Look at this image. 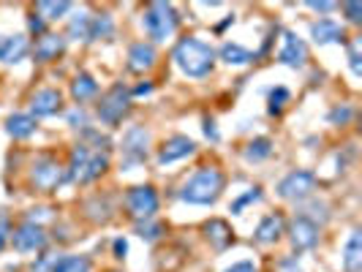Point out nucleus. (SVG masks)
Masks as SVG:
<instances>
[{
  "label": "nucleus",
  "instance_id": "obj_1",
  "mask_svg": "<svg viewBox=\"0 0 362 272\" xmlns=\"http://www.w3.org/2000/svg\"><path fill=\"white\" fill-rule=\"evenodd\" d=\"M175 63L185 76H194V79H202L213 71V60H216V52L210 44H204L199 38H182L180 44L175 47Z\"/></svg>",
  "mask_w": 362,
  "mask_h": 272
},
{
  "label": "nucleus",
  "instance_id": "obj_2",
  "mask_svg": "<svg viewBox=\"0 0 362 272\" xmlns=\"http://www.w3.org/2000/svg\"><path fill=\"white\" fill-rule=\"evenodd\" d=\"M223 191V172L216 166H202L191 180L182 185L180 199L188 204H216Z\"/></svg>",
  "mask_w": 362,
  "mask_h": 272
},
{
  "label": "nucleus",
  "instance_id": "obj_3",
  "mask_svg": "<svg viewBox=\"0 0 362 272\" xmlns=\"http://www.w3.org/2000/svg\"><path fill=\"white\" fill-rule=\"evenodd\" d=\"M109 166L107 153H101V147L76 145L71 150V163H69V180L74 182H93L98 175H104Z\"/></svg>",
  "mask_w": 362,
  "mask_h": 272
},
{
  "label": "nucleus",
  "instance_id": "obj_4",
  "mask_svg": "<svg viewBox=\"0 0 362 272\" xmlns=\"http://www.w3.org/2000/svg\"><path fill=\"white\" fill-rule=\"evenodd\" d=\"M177 11H175V6H169V3H150L145 11V28L150 38H156V41H166V38L172 36L175 30H177Z\"/></svg>",
  "mask_w": 362,
  "mask_h": 272
},
{
  "label": "nucleus",
  "instance_id": "obj_5",
  "mask_svg": "<svg viewBox=\"0 0 362 272\" xmlns=\"http://www.w3.org/2000/svg\"><path fill=\"white\" fill-rule=\"evenodd\" d=\"M313 188H316V175L308 169H297L278 182V196L289 201H305L313 194Z\"/></svg>",
  "mask_w": 362,
  "mask_h": 272
},
{
  "label": "nucleus",
  "instance_id": "obj_6",
  "mask_svg": "<svg viewBox=\"0 0 362 272\" xmlns=\"http://www.w3.org/2000/svg\"><path fill=\"white\" fill-rule=\"evenodd\" d=\"M128 109H131V93H128V88H123V85H115V88L101 98V104H98V117H101L107 126H117L128 114Z\"/></svg>",
  "mask_w": 362,
  "mask_h": 272
},
{
  "label": "nucleus",
  "instance_id": "obj_7",
  "mask_svg": "<svg viewBox=\"0 0 362 272\" xmlns=\"http://www.w3.org/2000/svg\"><path fill=\"white\" fill-rule=\"evenodd\" d=\"M126 207L139 223L150 220V218L158 213V194H156V188L153 185H136V188H131L126 196Z\"/></svg>",
  "mask_w": 362,
  "mask_h": 272
},
{
  "label": "nucleus",
  "instance_id": "obj_8",
  "mask_svg": "<svg viewBox=\"0 0 362 272\" xmlns=\"http://www.w3.org/2000/svg\"><path fill=\"white\" fill-rule=\"evenodd\" d=\"M30 180L38 191H54L60 182L66 180V172L54 158H38L30 169Z\"/></svg>",
  "mask_w": 362,
  "mask_h": 272
},
{
  "label": "nucleus",
  "instance_id": "obj_9",
  "mask_svg": "<svg viewBox=\"0 0 362 272\" xmlns=\"http://www.w3.org/2000/svg\"><path fill=\"white\" fill-rule=\"evenodd\" d=\"M147 145H150V134H147L142 126H134L126 131L123 136V158H126V166H134V163H142L147 158Z\"/></svg>",
  "mask_w": 362,
  "mask_h": 272
},
{
  "label": "nucleus",
  "instance_id": "obj_10",
  "mask_svg": "<svg viewBox=\"0 0 362 272\" xmlns=\"http://www.w3.org/2000/svg\"><path fill=\"white\" fill-rule=\"evenodd\" d=\"M316 242H319V223L300 213L291 223V245L297 251H310L316 248Z\"/></svg>",
  "mask_w": 362,
  "mask_h": 272
},
{
  "label": "nucleus",
  "instance_id": "obj_11",
  "mask_svg": "<svg viewBox=\"0 0 362 272\" xmlns=\"http://www.w3.org/2000/svg\"><path fill=\"white\" fill-rule=\"evenodd\" d=\"M11 242H14V248L22 251V254H30V251H41L44 245H47V235H44V229L38 226V223H22L17 232L11 235Z\"/></svg>",
  "mask_w": 362,
  "mask_h": 272
},
{
  "label": "nucleus",
  "instance_id": "obj_12",
  "mask_svg": "<svg viewBox=\"0 0 362 272\" xmlns=\"http://www.w3.org/2000/svg\"><path fill=\"white\" fill-rule=\"evenodd\" d=\"M197 150L194 145V139H188V136H172V139H166L161 147V153H158V163L166 166V163H175L185 158V155H191Z\"/></svg>",
  "mask_w": 362,
  "mask_h": 272
},
{
  "label": "nucleus",
  "instance_id": "obj_13",
  "mask_svg": "<svg viewBox=\"0 0 362 272\" xmlns=\"http://www.w3.org/2000/svg\"><path fill=\"white\" fill-rule=\"evenodd\" d=\"M308 60V47L303 44V38L294 33H284V49H281V63L289 69H300Z\"/></svg>",
  "mask_w": 362,
  "mask_h": 272
},
{
  "label": "nucleus",
  "instance_id": "obj_14",
  "mask_svg": "<svg viewBox=\"0 0 362 272\" xmlns=\"http://www.w3.org/2000/svg\"><path fill=\"white\" fill-rule=\"evenodd\" d=\"M153 66H156V47H153V44L139 41V44H134V47L128 49V69L134 73H145V71H150Z\"/></svg>",
  "mask_w": 362,
  "mask_h": 272
},
{
  "label": "nucleus",
  "instance_id": "obj_15",
  "mask_svg": "<svg viewBox=\"0 0 362 272\" xmlns=\"http://www.w3.org/2000/svg\"><path fill=\"white\" fill-rule=\"evenodd\" d=\"M310 38L316 44H344L346 33L335 19H319V22L310 25Z\"/></svg>",
  "mask_w": 362,
  "mask_h": 272
},
{
  "label": "nucleus",
  "instance_id": "obj_16",
  "mask_svg": "<svg viewBox=\"0 0 362 272\" xmlns=\"http://www.w3.org/2000/svg\"><path fill=\"white\" fill-rule=\"evenodd\" d=\"M63 49H66V38L54 36V33H44L33 47V57L38 63H49V60H57V54H63Z\"/></svg>",
  "mask_w": 362,
  "mask_h": 272
},
{
  "label": "nucleus",
  "instance_id": "obj_17",
  "mask_svg": "<svg viewBox=\"0 0 362 272\" xmlns=\"http://www.w3.org/2000/svg\"><path fill=\"white\" fill-rule=\"evenodd\" d=\"M60 93L54 90V88H44V90H38L33 95V101H30V109H33V117H49L54 114L57 109H60Z\"/></svg>",
  "mask_w": 362,
  "mask_h": 272
},
{
  "label": "nucleus",
  "instance_id": "obj_18",
  "mask_svg": "<svg viewBox=\"0 0 362 272\" xmlns=\"http://www.w3.org/2000/svg\"><path fill=\"white\" fill-rule=\"evenodd\" d=\"M204 235H207V240L213 242L216 251H223V248H229V245L235 242V235H232L229 223L221 220V218H213V220L204 223Z\"/></svg>",
  "mask_w": 362,
  "mask_h": 272
},
{
  "label": "nucleus",
  "instance_id": "obj_19",
  "mask_svg": "<svg viewBox=\"0 0 362 272\" xmlns=\"http://www.w3.org/2000/svg\"><path fill=\"white\" fill-rule=\"evenodd\" d=\"M36 128H38V123L33 114L17 112V114H11V117L6 120V131H8V136H14V139H28V136H33Z\"/></svg>",
  "mask_w": 362,
  "mask_h": 272
},
{
  "label": "nucleus",
  "instance_id": "obj_20",
  "mask_svg": "<svg viewBox=\"0 0 362 272\" xmlns=\"http://www.w3.org/2000/svg\"><path fill=\"white\" fill-rule=\"evenodd\" d=\"M344 270L346 272H360L362 270V232L354 229L349 242L344 248Z\"/></svg>",
  "mask_w": 362,
  "mask_h": 272
},
{
  "label": "nucleus",
  "instance_id": "obj_21",
  "mask_svg": "<svg viewBox=\"0 0 362 272\" xmlns=\"http://www.w3.org/2000/svg\"><path fill=\"white\" fill-rule=\"evenodd\" d=\"M284 235V218L281 215H267L259 226H256V242L262 245H270V242H278Z\"/></svg>",
  "mask_w": 362,
  "mask_h": 272
},
{
  "label": "nucleus",
  "instance_id": "obj_22",
  "mask_svg": "<svg viewBox=\"0 0 362 272\" xmlns=\"http://www.w3.org/2000/svg\"><path fill=\"white\" fill-rule=\"evenodd\" d=\"M30 49L28 38L25 36H6V47H3V54H0V63H19Z\"/></svg>",
  "mask_w": 362,
  "mask_h": 272
},
{
  "label": "nucleus",
  "instance_id": "obj_23",
  "mask_svg": "<svg viewBox=\"0 0 362 272\" xmlns=\"http://www.w3.org/2000/svg\"><path fill=\"white\" fill-rule=\"evenodd\" d=\"M218 54H221V60L229 63V66H245V63L256 60V54H251L245 47H240V44H232V41H226Z\"/></svg>",
  "mask_w": 362,
  "mask_h": 272
},
{
  "label": "nucleus",
  "instance_id": "obj_24",
  "mask_svg": "<svg viewBox=\"0 0 362 272\" xmlns=\"http://www.w3.org/2000/svg\"><path fill=\"white\" fill-rule=\"evenodd\" d=\"M95 93H98V82L93 79L90 73H79L71 82V95H74V101H79V104L93 98Z\"/></svg>",
  "mask_w": 362,
  "mask_h": 272
},
{
  "label": "nucleus",
  "instance_id": "obj_25",
  "mask_svg": "<svg viewBox=\"0 0 362 272\" xmlns=\"http://www.w3.org/2000/svg\"><path fill=\"white\" fill-rule=\"evenodd\" d=\"M93 261L88 256H57L52 272H90Z\"/></svg>",
  "mask_w": 362,
  "mask_h": 272
},
{
  "label": "nucleus",
  "instance_id": "obj_26",
  "mask_svg": "<svg viewBox=\"0 0 362 272\" xmlns=\"http://www.w3.org/2000/svg\"><path fill=\"white\" fill-rule=\"evenodd\" d=\"M272 155V142L267 139V136H259V139H254L251 145L245 147V161H264V158H270Z\"/></svg>",
  "mask_w": 362,
  "mask_h": 272
},
{
  "label": "nucleus",
  "instance_id": "obj_27",
  "mask_svg": "<svg viewBox=\"0 0 362 272\" xmlns=\"http://www.w3.org/2000/svg\"><path fill=\"white\" fill-rule=\"evenodd\" d=\"M90 14L88 11H82V14H76L71 19V25H69V36L74 41H90Z\"/></svg>",
  "mask_w": 362,
  "mask_h": 272
},
{
  "label": "nucleus",
  "instance_id": "obj_28",
  "mask_svg": "<svg viewBox=\"0 0 362 272\" xmlns=\"http://www.w3.org/2000/svg\"><path fill=\"white\" fill-rule=\"evenodd\" d=\"M69 8H71V3H66V0H60V3L41 0V3H36V11L41 19H60L63 14H69Z\"/></svg>",
  "mask_w": 362,
  "mask_h": 272
},
{
  "label": "nucleus",
  "instance_id": "obj_29",
  "mask_svg": "<svg viewBox=\"0 0 362 272\" xmlns=\"http://www.w3.org/2000/svg\"><path fill=\"white\" fill-rule=\"evenodd\" d=\"M112 33H115V25H112L109 14H98L90 19V41L93 38H109Z\"/></svg>",
  "mask_w": 362,
  "mask_h": 272
},
{
  "label": "nucleus",
  "instance_id": "obj_30",
  "mask_svg": "<svg viewBox=\"0 0 362 272\" xmlns=\"http://www.w3.org/2000/svg\"><path fill=\"white\" fill-rule=\"evenodd\" d=\"M360 49H362V41L360 38H354L351 44H349V66H351V71L360 76L362 73V54H360Z\"/></svg>",
  "mask_w": 362,
  "mask_h": 272
},
{
  "label": "nucleus",
  "instance_id": "obj_31",
  "mask_svg": "<svg viewBox=\"0 0 362 272\" xmlns=\"http://www.w3.org/2000/svg\"><path fill=\"white\" fill-rule=\"evenodd\" d=\"M286 101H289V90H286V88H272L270 90V114H278Z\"/></svg>",
  "mask_w": 362,
  "mask_h": 272
},
{
  "label": "nucleus",
  "instance_id": "obj_32",
  "mask_svg": "<svg viewBox=\"0 0 362 272\" xmlns=\"http://www.w3.org/2000/svg\"><path fill=\"white\" fill-rule=\"evenodd\" d=\"M259 199H262V191H259V188H251L248 194H243L240 199L232 201V213H243V210H245L251 201H259Z\"/></svg>",
  "mask_w": 362,
  "mask_h": 272
},
{
  "label": "nucleus",
  "instance_id": "obj_33",
  "mask_svg": "<svg viewBox=\"0 0 362 272\" xmlns=\"http://www.w3.org/2000/svg\"><path fill=\"white\" fill-rule=\"evenodd\" d=\"M163 232L161 223H150V220H145V223H136V235L142 237V240H158V235Z\"/></svg>",
  "mask_w": 362,
  "mask_h": 272
},
{
  "label": "nucleus",
  "instance_id": "obj_34",
  "mask_svg": "<svg viewBox=\"0 0 362 272\" xmlns=\"http://www.w3.org/2000/svg\"><path fill=\"white\" fill-rule=\"evenodd\" d=\"M351 114H354V109L351 107H338L329 112V123H335V126H344L351 120Z\"/></svg>",
  "mask_w": 362,
  "mask_h": 272
},
{
  "label": "nucleus",
  "instance_id": "obj_35",
  "mask_svg": "<svg viewBox=\"0 0 362 272\" xmlns=\"http://www.w3.org/2000/svg\"><path fill=\"white\" fill-rule=\"evenodd\" d=\"M54 261H57V254H49V256H41L36 264H33V272H52Z\"/></svg>",
  "mask_w": 362,
  "mask_h": 272
},
{
  "label": "nucleus",
  "instance_id": "obj_36",
  "mask_svg": "<svg viewBox=\"0 0 362 272\" xmlns=\"http://www.w3.org/2000/svg\"><path fill=\"white\" fill-rule=\"evenodd\" d=\"M344 11L349 22H360L362 19V6L360 3H344Z\"/></svg>",
  "mask_w": 362,
  "mask_h": 272
},
{
  "label": "nucleus",
  "instance_id": "obj_37",
  "mask_svg": "<svg viewBox=\"0 0 362 272\" xmlns=\"http://www.w3.org/2000/svg\"><path fill=\"white\" fill-rule=\"evenodd\" d=\"M28 28H30V33H36V36H44V33H47V25H44V19L38 17V14H33V17H30Z\"/></svg>",
  "mask_w": 362,
  "mask_h": 272
},
{
  "label": "nucleus",
  "instance_id": "obj_38",
  "mask_svg": "<svg viewBox=\"0 0 362 272\" xmlns=\"http://www.w3.org/2000/svg\"><path fill=\"white\" fill-rule=\"evenodd\" d=\"M223 272H256V264L254 261H237V264L226 267Z\"/></svg>",
  "mask_w": 362,
  "mask_h": 272
},
{
  "label": "nucleus",
  "instance_id": "obj_39",
  "mask_svg": "<svg viewBox=\"0 0 362 272\" xmlns=\"http://www.w3.org/2000/svg\"><path fill=\"white\" fill-rule=\"evenodd\" d=\"M308 8H313V11H322V14H327V11H332L335 8V3H329V0H310L308 3Z\"/></svg>",
  "mask_w": 362,
  "mask_h": 272
},
{
  "label": "nucleus",
  "instance_id": "obj_40",
  "mask_svg": "<svg viewBox=\"0 0 362 272\" xmlns=\"http://www.w3.org/2000/svg\"><path fill=\"white\" fill-rule=\"evenodd\" d=\"M69 123L76 128H82V126H88V117H85V112H79V109H74L71 114H69Z\"/></svg>",
  "mask_w": 362,
  "mask_h": 272
},
{
  "label": "nucleus",
  "instance_id": "obj_41",
  "mask_svg": "<svg viewBox=\"0 0 362 272\" xmlns=\"http://www.w3.org/2000/svg\"><path fill=\"white\" fill-rule=\"evenodd\" d=\"M281 272H300V264H297V256H289L281 261Z\"/></svg>",
  "mask_w": 362,
  "mask_h": 272
},
{
  "label": "nucleus",
  "instance_id": "obj_42",
  "mask_svg": "<svg viewBox=\"0 0 362 272\" xmlns=\"http://www.w3.org/2000/svg\"><path fill=\"white\" fill-rule=\"evenodd\" d=\"M126 254H128L126 240H115V256H117V259H126Z\"/></svg>",
  "mask_w": 362,
  "mask_h": 272
},
{
  "label": "nucleus",
  "instance_id": "obj_43",
  "mask_svg": "<svg viewBox=\"0 0 362 272\" xmlns=\"http://www.w3.org/2000/svg\"><path fill=\"white\" fill-rule=\"evenodd\" d=\"M6 235H8V220H6V215H0V251L6 245Z\"/></svg>",
  "mask_w": 362,
  "mask_h": 272
},
{
  "label": "nucleus",
  "instance_id": "obj_44",
  "mask_svg": "<svg viewBox=\"0 0 362 272\" xmlns=\"http://www.w3.org/2000/svg\"><path fill=\"white\" fill-rule=\"evenodd\" d=\"M204 136H207V139H218V131L213 120H204Z\"/></svg>",
  "mask_w": 362,
  "mask_h": 272
},
{
  "label": "nucleus",
  "instance_id": "obj_45",
  "mask_svg": "<svg viewBox=\"0 0 362 272\" xmlns=\"http://www.w3.org/2000/svg\"><path fill=\"white\" fill-rule=\"evenodd\" d=\"M147 93H153V85L147 82V85H139L136 90H134V95H147Z\"/></svg>",
  "mask_w": 362,
  "mask_h": 272
},
{
  "label": "nucleus",
  "instance_id": "obj_46",
  "mask_svg": "<svg viewBox=\"0 0 362 272\" xmlns=\"http://www.w3.org/2000/svg\"><path fill=\"white\" fill-rule=\"evenodd\" d=\"M3 47H6V36H0V54H3Z\"/></svg>",
  "mask_w": 362,
  "mask_h": 272
}]
</instances>
